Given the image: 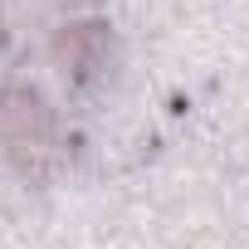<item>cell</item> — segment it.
Wrapping results in <instances>:
<instances>
[{"mask_svg": "<svg viewBox=\"0 0 249 249\" xmlns=\"http://www.w3.org/2000/svg\"><path fill=\"white\" fill-rule=\"evenodd\" d=\"M0 147H10L25 166L44 171L39 157L54 152V117L35 88H5L0 93Z\"/></svg>", "mask_w": 249, "mask_h": 249, "instance_id": "1", "label": "cell"}, {"mask_svg": "<svg viewBox=\"0 0 249 249\" xmlns=\"http://www.w3.org/2000/svg\"><path fill=\"white\" fill-rule=\"evenodd\" d=\"M98 49H103L98 25H69V30H59V39H54V59H59L64 69H73V73H88L93 59H98Z\"/></svg>", "mask_w": 249, "mask_h": 249, "instance_id": "2", "label": "cell"}]
</instances>
